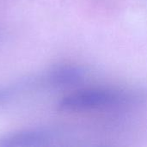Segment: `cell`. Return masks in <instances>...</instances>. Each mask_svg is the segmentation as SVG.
Masks as SVG:
<instances>
[{"mask_svg": "<svg viewBox=\"0 0 147 147\" xmlns=\"http://www.w3.org/2000/svg\"><path fill=\"white\" fill-rule=\"evenodd\" d=\"M47 87L65 88L80 84L85 78L84 70L74 65L53 67L43 74Z\"/></svg>", "mask_w": 147, "mask_h": 147, "instance_id": "cell-3", "label": "cell"}, {"mask_svg": "<svg viewBox=\"0 0 147 147\" xmlns=\"http://www.w3.org/2000/svg\"><path fill=\"white\" fill-rule=\"evenodd\" d=\"M130 100L129 96L121 91L90 88L74 91L64 96L58 103L59 110L62 112H87L121 106Z\"/></svg>", "mask_w": 147, "mask_h": 147, "instance_id": "cell-1", "label": "cell"}, {"mask_svg": "<svg viewBox=\"0 0 147 147\" xmlns=\"http://www.w3.org/2000/svg\"><path fill=\"white\" fill-rule=\"evenodd\" d=\"M57 138L50 128L34 127L17 130L0 136V147H39L49 146Z\"/></svg>", "mask_w": 147, "mask_h": 147, "instance_id": "cell-2", "label": "cell"}]
</instances>
